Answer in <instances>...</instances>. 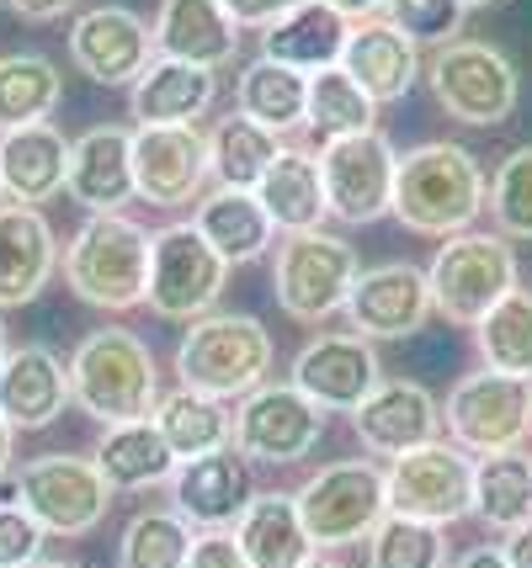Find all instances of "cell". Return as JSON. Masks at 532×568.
<instances>
[{
	"instance_id": "41",
	"label": "cell",
	"mask_w": 532,
	"mask_h": 568,
	"mask_svg": "<svg viewBox=\"0 0 532 568\" xmlns=\"http://www.w3.org/2000/svg\"><path fill=\"white\" fill-rule=\"evenodd\" d=\"M368 568H448V537L431 520L389 516L368 537Z\"/></svg>"
},
{
	"instance_id": "19",
	"label": "cell",
	"mask_w": 532,
	"mask_h": 568,
	"mask_svg": "<svg viewBox=\"0 0 532 568\" xmlns=\"http://www.w3.org/2000/svg\"><path fill=\"white\" fill-rule=\"evenodd\" d=\"M379 383H383L379 351H373V341H362L352 329L347 335H320V341H309L293 356V388L314 398L325 415L330 409H347L352 415Z\"/></svg>"
},
{
	"instance_id": "13",
	"label": "cell",
	"mask_w": 532,
	"mask_h": 568,
	"mask_svg": "<svg viewBox=\"0 0 532 568\" xmlns=\"http://www.w3.org/2000/svg\"><path fill=\"white\" fill-rule=\"evenodd\" d=\"M320 436H325V409L293 383H261L234 409V446L251 463H272V468L304 463Z\"/></svg>"
},
{
	"instance_id": "2",
	"label": "cell",
	"mask_w": 532,
	"mask_h": 568,
	"mask_svg": "<svg viewBox=\"0 0 532 568\" xmlns=\"http://www.w3.org/2000/svg\"><path fill=\"white\" fill-rule=\"evenodd\" d=\"M70 394L102 430L154 420L160 362L133 329H91L70 356Z\"/></svg>"
},
{
	"instance_id": "7",
	"label": "cell",
	"mask_w": 532,
	"mask_h": 568,
	"mask_svg": "<svg viewBox=\"0 0 532 568\" xmlns=\"http://www.w3.org/2000/svg\"><path fill=\"white\" fill-rule=\"evenodd\" d=\"M426 282H431V308L448 324H469L474 329L501 297L516 293V250L501 234L463 229L453 240H442V250L431 255Z\"/></svg>"
},
{
	"instance_id": "4",
	"label": "cell",
	"mask_w": 532,
	"mask_h": 568,
	"mask_svg": "<svg viewBox=\"0 0 532 568\" xmlns=\"http://www.w3.org/2000/svg\"><path fill=\"white\" fill-rule=\"evenodd\" d=\"M272 372V335L255 314H203L187 324L177 346L181 388H198L213 398H245L267 383Z\"/></svg>"
},
{
	"instance_id": "16",
	"label": "cell",
	"mask_w": 532,
	"mask_h": 568,
	"mask_svg": "<svg viewBox=\"0 0 532 568\" xmlns=\"http://www.w3.org/2000/svg\"><path fill=\"white\" fill-rule=\"evenodd\" d=\"M70 59L97 85H133L154 64V27L128 6H91L70 27Z\"/></svg>"
},
{
	"instance_id": "25",
	"label": "cell",
	"mask_w": 532,
	"mask_h": 568,
	"mask_svg": "<svg viewBox=\"0 0 532 568\" xmlns=\"http://www.w3.org/2000/svg\"><path fill=\"white\" fill-rule=\"evenodd\" d=\"M70 144L53 123H27L0 133V192L6 202H53L70 186Z\"/></svg>"
},
{
	"instance_id": "8",
	"label": "cell",
	"mask_w": 532,
	"mask_h": 568,
	"mask_svg": "<svg viewBox=\"0 0 532 568\" xmlns=\"http://www.w3.org/2000/svg\"><path fill=\"white\" fill-rule=\"evenodd\" d=\"M357 250L341 234L309 229V234H282L278 261H272V297L288 320L325 324L347 308V293L357 282Z\"/></svg>"
},
{
	"instance_id": "29",
	"label": "cell",
	"mask_w": 532,
	"mask_h": 568,
	"mask_svg": "<svg viewBox=\"0 0 532 568\" xmlns=\"http://www.w3.org/2000/svg\"><path fill=\"white\" fill-rule=\"evenodd\" d=\"M192 223H198V234L224 255L229 266L261 261V255L272 250V234H278V223L267 219L261 197H255V192H240V186H213V192H203L198 207H192Z\"/></svg>"
},
{
	"instance_id": "14",
	"label": "cell",
	"mask_w": 532,
	"mask_h": 568,
	"mask_svg": "<svg viewBox=\"0 0 532 568\" xmlns=\"http://www.w3.org/2000/svg\"><path fill=\"white\" fill-rule=\"evenodd\" d=\"M394 171H400V154H394V144L383 139L379 128L347 133V139H325L320 175H325L330 219L379 223L394 207Z\"/></svg>"
},
{
	"instance_id": "51",
	"label": "cell",
	"mask_w": 532,
	"mask_h": 568,
	"mask_svg": "<svg viewBox=\"0 0 532 568\" xmlns=\"http://www.w3.org/2000/svg\"><path fill=\"white\" fill-rule=\"evenodd\" d=\"M11 457H17V430H11V420L0 415V478L11 473Z\"/></svg>"
},
{
	"instance_id": "49",
	"label": "cell",
	"mask_w": 532,
	"mask_h": 568,
	"mask_svg": "<svg viewBox=\"0 0 532 568\" xmlns=\"http://www.w3.org/2000/svg\"><path fill=\"white\" fill-rule=\"evenodd\" d=\"M453 568H511V564H506V552L490 542V547H469L463 558H453Z\"/></svg>"
},
{
	"instance_id": "55",
	"label": "cell",
	"mask_w": 532,
	"mask_h": 568,
	"mask_svg": "<svg viewBox=\"0 0 532 568\" xmlns=\"http://www.w3.org/2000/svg\"><path fill=\"white\" fill-rule=\"evenodd\" d=\"M480 6H495V0H463V11H480Z\"/></svg>"
},
{
	"instance_id": "50",
	"label": "cell",
	"mask_w": 532,
	"mask_h": 568,
	"mask_svg": "<svg viewBox=\"0 0 532 568\" xmlns=\"http://www.w3.org/2000/svg\"><path fill=\"white\" fill-rule=\"evenodd\" d=\"M325 6H335V11L347 17V22H362V17H379L389 0H325Z\"/></svg>"
},
{
	"instance_id": "52",
	"label": "cell",
	"mask_w": 532,
	"mask_h": 568,
	"mask_svg": "<svg viewBox=\"0 0 532 568\" xmlns=\"http://www.w3.org/2000/svg\"><path fill=\"white\" fill-rule=\"evenodd\" d=\"M32 568H80V564H76V558H38Z\"/></svg>"
},
{
	"instance_id": "20",
	"label": "cell",
	"mask_w": 532,
	"mask_h": 568,
	"mask_svg": "<svg viewBox=\"0 0 532 568\" xmlns=\"http://www.w3.org/2000/svg\"><path fill=\"white\" fill-rule=\"evenodd\" d=\"M352 430L362 436L368 452L379 457H400L442 436V404L431 388L405 383V377H383L373 394L352 409Z\"/></svg>"
},
{
	"instance_id": "15",
	"label": "cell",
	"mask_w": 532,
	"mask_h": 568,
	"mask_svg": "<svg viewBox=\"0 0 532 568\" xmlns=\"http://www.w3.org/2000/svg\"><path fill=\"white\" fill-rule=\"evenodd\" d=\"M341 314L352 324V335H362V341H405L436 308H431V282L421 266L383 261V266L357 272Z\"/></svg>"
},
{
	"instance_id": "30",
	"label": "cell",
	"mask_w": 532,
	"mask_h": 568,
	"mask_svg": "<svg viewBox=\"0 0 532 568\" xmlns=\"http://www.w3.org/2000/svg\"><path fill=\"white\" fill-rule=\"evenodd\" d=\"M255 197L267 207V219L278 223V234H309L330 219L325 202V175H320V154L314 149H288L272 160V171L261 175Z\"/></svg>"
},
{
	"instance_id": "44",
	"label": "cell",
	"mask_w": 532,
	"mask_h": 568,
	"mask_svg": "<svg viewBox=\"0 0 532 568\" xmlns=\"http://www.w3.org/2000/svg\"><path fill=\"white\" fill-rule=\"evenodd\" d=\"M43 542H49V531L32 520L22 499H6L0 505V568H32L43 558Z\"/></svg>"
},
{
	"instance_id": "26",
	"label": "cell",
	"mask_w": 532,
	"mask_h": 568,
	"mask_svg": "<svg viewBox=\"0 0 532 568\" xmlns=\"http://www.w3.org/2000/svg\"><path fill=\"white\" fill-rule=\"evenodd\" d=\"M219 101V70H198L181 59H160L133 85H128V106L139 128H198V118L213 112Z\"/></svg>"
},
{
	"instance_id": "22",
	"label": "cell",
	"mask_w": 532,
	"mask_h": 568,
	"mask_svg": "<svg viewBox=\"0 0 532 568\" xmlns=\"http://www.w3.org/2000/svg\"><path fill=\"white\" fill-rule=\"evenodd\" d=\"M59 272V240L43 207L0 202V308H22Z\"/></svg>"
},
{
	"instance_id": "12",
	"label": "cell",
	"mask_w": 532,
	"mask_h": 568,
	"mask_svg": "<svg viewBox=\"0 0 532 568\" xmlns=\"http://www.w3.org/2000/svg\"><path fill=\"white\" fill-rule=\"evenodd\" d=\"M389 510L431 526H453L474 516V457L453 442H426L389 463Z\"/></svg>"
},
{
	"instance_id": "5",
	"label": "cell",
	"mask_w": 532,
	"mask_h": 568,
	"mask_svg": "<svg viewBox=\"0 0 532 568\" xmlns=\"http://www.w3.org/2000/svg\"><path fill=\"white\" fill-rule=\"evenodd\" d=\"M293 499H299L314 552H335V547L368 542L379 531V520L389 516V478L368 457H347V463L309 473Z\"/></svg>"
},
{
	"instance_id": "24",
	"label": "cell",
	"mask_w": 532,
	"mask_h": 568,
	"mask_svg": "<svg viewBox=\"0 0 532 568\" xmlns=\"http://www.w3.org/2000/svg\"><path fill=\"white\" fill-rule=\"evenodd\" d=\"M154 53L198 70H224L240 53V22L219 0H160L154 11Z\"/></svg>"
},
{
	"instance_id": "40",
	"label": "cell",
	"mask_w": 532,
	"mask_h": 568,
	"mask_svg": "<svg viewBox=\"0 0 532 568\" xmlns=\"http://www.w3.org/2000/svg\"><path fill=\"white\" fill-rule=\"evenodd\" d=\"M192 526L177 510H139L118 537V568H187Z\"/></svg>"
},
{
	"instance_id": "46",
	"label": "cell",
	"mask_w": 532,
	"mask_h": 568,
	"mask_svg": "<svg viewBox=\"0 0 532 568\" xmlns=\"http://www.w3.org/2000/svg\"><path fill=\"white\" fill-rule=\"evenodd\" d=\"M219 6H224L240 27H272L282 11H288V6H299V0H219Z\"/></svg>"
},
{
	"instance_id": "23",
	"label": "cell",
	"mask_w": 532,
	"mask_h": 568,
	"mask_svg": "<svg viewBox=\"0 0 532 568\" xmlns=\"http://www.w3.org/2000/svg\"><path fill=\"white\" fill-rule=\"evenodd\" d=\"M70 197L86 213H123L139 197L133 186V133L118 123L86 128L70 144Z\"/></svg>"
},
{
	"instance_id": "53",
	"label": "cell",
	"mask_w": 532,
	"mask_h": 568,
	"mask_svg": "<svg viewBox=\"0 0 532 568\" xmlns=\"http://www.w3.org/2000/svg\"><path fill=\"white\" fill-rule=\"evenodd\" d=\"M6 356H11V329H6V320H0V367H6Z\"/></svg>"
},
{
	"instance_id": "6",
	"label": "cell",
	"mask_w": 532,
	"mask_h": 568,
	"mask_svg": "<svg viewBox=\"0 0 532 568\" xmlns=\"http://www.w3.org/2000/svg\"><path fill=\"white\" fill-rule=\"evenodd\" d=\"M426 85H431V97H436V106L453 123H469V128L511 123V112L522 101L516 64L495 43H480V38L442 43L426 64Z\"/></svg>"
},
{
	"instance_id": "32",
	"label": "cell",
	"mask_w": 532,
	"mask_h": 568,
	"mask_svg": "<svg viewBox=\"0 0 532 568\" xmlns=\"http://www.w3.org/2000/svg\"><path fill=\"white\" fill-rule=\"evenodd\" d=\"M154 425H160L165 446L177 452V463L208 457V452H219V446H234V409H229L224 398L198 394V388H171V394H160Z\"/></svg>"
},
{
	"instance_id": "54",
	"label": "cell",
	"mask_w": 532,
	"mask_h": 568,
	"mask_svg": "<svg viewBox=\"0 0 532 568\" xmlns=\"http://www.w3.org/2000/svg\"><path fill=\"white\" fill-rule=\"evenodd\" d=\"M304 568H347V564H335V558H325V552H314Z\"/></svg>"
},
{
	"instance_id": "35",
	"label": "cell",
	"mask_w": 532,
	"mask_h": 568,
	"mask_svg": "<svg viewBox=\"0 0 532 568\" xmlns=\"http://www.w3.org/2000/svg\"><path fill=\"white\" fill-rule=\"evenodd\" d=\"M282 154V133L261 128L255 118L234 112V118H219L213 133H208V165H213V181L219 186H240V192H255L261 175L272 171V160Z\"/></svg>"
},
{
	"instance_id": "18",
	"label": "cell",
	"mask_w": 532,
	"mask_h": 568,
	"mask_svg": "<svg viewBox=\"0 0 532 568\" xmlns=\"http://www.w3.org/2000/svg\"><path fill=\"white\" fill-rule=\"evenodd\" d=\"M251 468L240 446H219L208 457H187L171 473V510L198 531H229L251 505Z\"/></svg>"
},
{
	"instance_id": "28",
	"label": "cell",
	"mask_w": 532,
	"mask_h": 568,
	"mask_svg": "<svg viewBox=\"0 0 532 568\" xmlns=\"http://www.w3.org/2000/svg\"><path fill=\"white\" fill-rule=\"evenodd\" d=\"M347 32H352V22L335 6L299 0L272 27H261V59H278V64H288V70H299V74H320L330 64H341Z\"/></svg>"
},
{
	"instance_id": "42",
	"label": "cell",
	"mask_w": 532,
	"mask_h": 568,
	"mask_svg": "<svg viewBox=\"0 0 532 568\" xmlns=\"http://www.w3.org/2000/svg\"><path fill=\"white\" fill-rule=\"evenodd\" d=\"M490 219L501 240H532V144H516L490 175Z\"/></svg>"
},
{
	"instance_id": "17",
	"label": "cell",
	"mask_w": 532,
	"mask_h": 568,
	"mask_svg": "<svg viewBox=\"0 0 532 568\" xmlns=\"http://www.w3.org/2000/svg\"><path fill=\"white\" fill-rule=\"evenodd\" d=\"M208 133L198 128H133V186L150 207H192L203 197Z\"/></svg>"
},
{
	"instance_id": "33",
	"label": "cell",
	"mask_w": 532,
	"mask_h": 568,
	"mask_svg": "<svg viewBox=\"0 0 532 568\" xmlns=\"http://www.w3.org/2000/svg\"><path fill=\"white\" fill-rule=\"evenodd\" d=\"M97 468L102 478L118 489H150V484H165L177 473V452L165 446L160 425L154 420H133V425H107L102 446H97Z\"/></svg>"
},
{
	"instance_id": "45",
	"label": "cell",
	"mask_w": 532,
	"mask_h": 568,
	"mask_svg": "<svg viewBox=\"0 0 532 568\" xmlns=\"http://www.w3.org/2000/svg\"><path fill=\"white\" fill-rule=\"evenodd\" d=\"M187 568H251V564H245V552L234 542V531H198L192 552H187Z\"/></svg>"
},
{
	"instance_id": "34",
	"label": "cell",
	"mask_w": 532,
	"mask_h": 568,
	"mask_svg": "<svg viewBox=\"0 0 532 568\" xmlns=\"http://www.w3.org/2000/svg\"><path fill=\"white\" fill-rule=\"evenodd\" d=\"M234 106L272 133H293L309 118V74L288 70L278 59H251L234 80Z\"/></svg>"
},
{
	"instance_id": "1",
	"label": "cell",
	"mask_w": 532,
	"mask_h": 568,
	"mask_svg": "<svg viewBox=\"0 0 532 568\" xmlns=\"http://www.w3.org/2000/svg\"><path fill=\"white\" fill-rule=\"evenodd\" d=\"M484 197H490V181H484L474 149L431 139L400 154L389 213L421 240H453L484 213Z\"/></svg>"
},
{
	"instance_id": "27",
	"label": "cell",
	"mask_w": 532,
	"mask_h": 568,
	"mask_svg": "<svg viewBox=\"0 0 532 568\" xmlns=\"http://www.w3.org/2000/svg\"><path fill=\"white\" fill-rule=\"evenodd\" d=\"M341 70L352 74L373 101H400L410 85L421 80V49H415V38H405L389 17H362V22H352V32H347Z\"/></svg>"
},
{
	"instance_id": "48",
	"label": "cell",
	"mask_w": 532,
	"mask_h": 568,
	"mask_svg": "<svg viewBox=\"0 0 532 568\" xmlns=\"http://www.w3.org/2000/svg\"><path fill=\"white\" fill-rule=\"evenodd\" d=\"M501 552H506L511 568H532V520L516 526V531H506V547H501Z\"/></svg>"
},
{
	"instance_id": "3",
	"label": "cell",
	"mask_w": 532,
	"mask_h": 568,
	"mask_svg": "<svg viewBox=\"0 0 532 568\" xmlns=\"http://www.w3.org/2000/svg\"><path fill=\"white\" fill-rule=\"evenodd\" d=\"M150 229L128 213H91L64 245V282L80 303L123 314L150 293Z\"/></svg>"
},
{
	"instance_id": "38",
	"label": "cell",
	"mask_w": 532,
	"mask_h": 568,
	"mask_svg": "<svg viewBox=\"0 0 532 568\" xmlns=\"http://www.w3.org/2000/svg\"><path fill=\"white\" fill-rule=\"evenodd\" d=\"M474 351L490 372L506 377H528L532 383V293L516 287L506 293L480 324H474Z\"/></svg>"
},
{
	"instance_id": "31",
	"label": "cell",
	"mask_w": 532,
	"mask_h": 568,
	"mask_svg": "<svg viewBox=\"0 0 532 568\" xmlns=\"http://www.w3.org/2000/svg\"><path fill=\"white\" fill-rule=\"evenodd\" d=\"M234 542L251 568H304L314 558L293 495H251L245 516L234 520Z\"/></svg>"
},
{
	"instance_id": "43",
	"label": "cell",
	"mask_w": 532,
	"mask_h": 568,
	"mask_svg": "<svg viewBox=\"0 0 532 568\" xmlns=\"http://www.w3.org/2000/svg\"><path fill=\"white\" fill-rule=\"evenodd\" d=\"M383 17L415 43H458L463 32V0H389Z\"/></svg>"
},
{
	"instance_id": "47",
	"label": "cell",
	"mask_w": 532,
	"mask_h": 568,
	"mask_svg": "<svg viewBox=\"0 0 532 568\" xmlns=\"http://www.w3.org/2000/svg\"><path fill=\"white\" fill-rule=\"evenodd\" d=\"M11 11L27 22H59L64 11H76V0H11Z\"/></svg>"
},
{
	"instance_id": "21",
	"label": "cell",
	"mask_w": 532,
	"mask_h": 568,
	"mask_svg": "<svg viewBox=\"0 0 532 568\" xmlns=\"http://www.w3.org/2000/svg\"><path fill=\"white\" fill-rule=\"evenodd\" d=\"M64 404H76L70 362L49 346H11L0 367V415L11 420V430H49Z\"/></svg>"
},
{
	"instance_id": "36",
	"label": "cell",
	"mask_w": 532,
	"mask_h": 568,
	"mask_svg": "<svg viewBox=\"0 0 532 568\" xmlns=\"http://www.w3.org/2000/svg\"><path fill=\"white\" fill-rule=\"evenodd\" d=\"M474 516L490 531H516L532 520V457L528 452H495L474 457Z\"/></svg>"
},
{
	"instance_id": "37",
	"label": "cell",
	"mask_w": 532,
	"mask_h": 568,
	"mask_svg": "<svg viewBox=\"0 0 532 568\" xmlns=\"http://www.w3.org/2000/svg\"><path fill=\"white\" fill-rule=\"evenodd\" d=\"M59 64L43 53H0V133L27 123H49L59 106Z\"/></svg>"
},
{
	"instance_id": "39",
	"label": "cell",
	"mask_w": 532,
	"mask_h": 568,
	"mask_svg": "<svg viewBox=\"0 0 532 568\" xmlns=\"http://www.w3.org/2000/svg\"><path fill=\"white\" fill-rule=\"evenodd\" d=\"M304 128H314L320 139H347V133H368L379 128V101L357 85L341 64L309 74V118Z\"/></svg>"
},
{
	"instance_id": "9",
	"label": "cell",
	"mask_w": 532,
	"mask_h": 568,
	"mask_svg": "<svg viewBox=\"0 0 532 568\" xmlns=\"http://www.w3.org/2000/svg\"><path fill=\"white\" fill-rule=\"evenodd\" d=\"M229 282V261L198 234V223H165L150 240V303L154 320L192 324L219 308Z\"/></svg>"
},
{
	"instance_id": "11",
	"label": "cell",
	"mask_w": 532,
	"mask_h": 568,
	"mask_svg": "<svg viewBox=\"0 0 532 568\" xmlns=\"http://www.w3.org/2000/svg\"><path fill=\"white\" fill-rule=\"evenodd\" d=\"M17 499H22L32 520L49 531V537H86L107 520L112 505V484L102 478L97 457H80V452H43L22 463L17 473Z\"/></svg>"
},
{
	"instance_id": "10",
	"label": "cell",
	"mask_w": 532,
	"mask_h": 568,
	"mask_svg": "<svg viewBox=\"0 0 532 568\" xmlns=\"http://www.w3.org/2000/svg\"><path fill=\"white\" fill-rule=\"evenodd\" d=\"M442 430L469 457L522 452V442L532 436V383L490 367L469 372L442 404Z\"/></svg>"
},
{
	"instance_id": "56",
	"label": "cell",
	"mask_w": 532,
	"mask_h": 568,
	"mask_svg": "<svg viewBox=\"0 0 532 568\" xmlns=\"http://www.w3.org/2000/svg\"><path fill=\"white\" fill-rule=\"evenodd\" d=\"M0 197H6V192H0Z\"/></svg>"
}]
</instances>
